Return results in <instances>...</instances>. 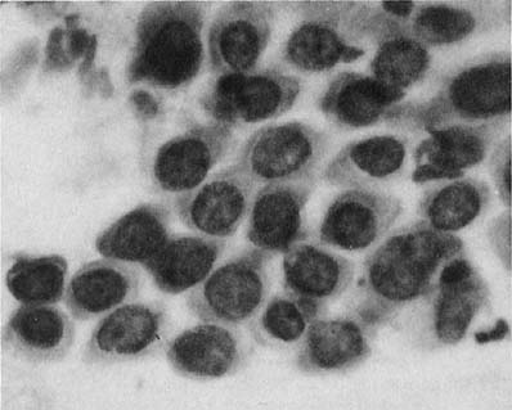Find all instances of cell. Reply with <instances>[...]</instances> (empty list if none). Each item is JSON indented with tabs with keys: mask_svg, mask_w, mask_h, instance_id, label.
<instances>
[{
	"mask_svg": "<svg viewBox=\"0 0 512 410\" xmlns=\"http://www.w3.org/2000/svg\"><path fill=\"white\" fill-rule=\"evenodd\" d=\"M506 124L455 125L429 130L413 151L417 184L462 178L488 159Z\"/></svg>",
	"mask_w": 512,
	"mask_h": 410,
	"instance_id": "cell-14",
	"label": "cell"
},
{
	"mask_svg": "<svg viewBox=\"0 0 512 410\" xmlns=\"http://www.w3.org/2000/svg\"><path fill=\"white\" fill-rule=\"evenodd\" d=\"M375 330L354 317L318 318L308 328L296 354V368L304 375L347 373L372 354Z\"/></svg>",
	"mask_w": 512,
	"mask_h": 410,
	"instance_id": "cell-18",
	"label": "cell"
},
{
	"mask_svg": "<svg viewBox=\"0 0 512 410\" xmlns=\"http://www.w3.org/2000/svg\"><path fill=\"white\" fill-rule=\"evenodd\" d=\"M403 211L402 201L388 192L347 189L327 207L318 237L323 245L338 250H370L392 231Z\"/></svg>",
	"mask_w": 512,
	"mask_h": 410,
	"instance_id": "cell-11",
	"label": "cell"
},
{
	"mask_svg": "<svg viewBox=\"0 0 512 410\" xmlns=\"http://www.w3.org/2000/svg\"><path fill=\"white\" fill-rule=\"evenodd\" d=\"M75 339L73 319L55 305H20L2 332L3 348L34 366L64 362Z\"/></svg>",
	"mask_w": 512,
	"mask_h": 410,
	"instance_id": "cell-19",
	"label": "cell"
},
{
	"mask_svg": "<svg viewBox=\"0 0 512 410\" xmlns=\"http://www.w3.org/2000/svg\"><path fill=\"white\" fill-rule=\"evenodd\" d=\"M275 4L232 2L219 9L208 31L209 69L219 76L254 70L271 42Z\"/></svg>",
	"mask_w": 512,
	"mask_h": 410,
	"instance_id": "cell-10",
	"label": "cell"
},
{
	"mask_svg": "<svg viewBox=\"0 0 512 410\" xmlns=\"http://www.w3.org/2000/svg\"><path fill=\"white\" fill-rule=\"evenodd\" d=\"M511 115L510 53L471 58L447 72L424 101L399 105L389 123L429 132L455 125L507 124Z\"/></svg>",
	"mask_w": 512,
	"mask_h": 410,
	"instance_id": "cell-2",
	"label": "cell"
},
{
	"mask_svg": "<svg viewBox=\"0 0 512 410\" xmlns=\"http://www.w3.org/2000/svg\"><path fill=\"white\" fill-rule=\"evenodd\" d=\"M329 134L289 121L256 130L238 152L236 165L256 186L317 178L330 151Z\"/></svg>",
	"mask_w": 512,
	"mask_h": 410,
	"instance_id": "cell-5",
	"label": "cell"
},
{
	"mask_svg": "<svg viewBox=\"0 0 512 410\" xmlns=\"http://www.w3.org/2000/svg\"><path fill=\"white\" fill-rule=\"evenodd\" d=\"M326 309L282 292L267 300L247 324L251 340L264 349L289 350L302 344L308 328Z\"/></svg>",
	"mask_w": 512,
	"mask_h": 410,
	"instance_id": "cell-27",
	"label": "cell"
},
{
	"mask_svg": "<svg viewBox=\"0 0 512 410\" xmlns=\"http://www.w3.org/2000/svg\"><path fill=\"white\" fill-rule=\"evenodd\" d=\"M491 292L470 261H452L437 286L425 297L424 312L415 319L413 339L428 350L457 345L489 305Z\"/></svg>",
	"mask_w": 512,
	"mask_h": 410,
	"instance_id": "cell-7",
	"label": "cell"
},
{
	"mask_svg": "<svg viewBox=\"0 0 512 410\" xmlns=\"http://www.w3.org/2000/svg\"><path fill=\"white\" fill-rule=\"evenodd\" d=\"M253 345L238 327L202 322L179 333L166 346V360L178 376L217 381L244 371Z\"/></svg>",
	"mask_w": 512,
	"mask_h": 410,
	"instance_id": "cell-13",
	"label": "cell"
},
{
	"mask_svg": "<svg viewBox=\"0 0 512 410\" xmlns=\"http://www.w3.org/2000/svg\"><path fill=\"white\" fill-rule=\"evenodd\" d=\"M255 184L238 166L210 174L196 188L175 196V211L188 229L200 236L227 240L249 215Z\"/></svg>",
	"mask_w": 512,
	"mask_h": 410,
	"instance_id": "cell-12",
	"label": "cell"
},
{
	"mask_svg": "<svg viewBox=\"0 0 512 410\" xmlns=\"http://www.w3.org/2000/svg\"><path fill=\"white\" fill-rule=\"evenodd\" d=\"M271 258L255 247L233 255L191 290L188 310L200 322L247 326L269 299Z\"/></svg>",
	"mask_w": 512,
	"mask_h": 410,
	"instance_id": "cell-6",
	"label": "cell"
},
{
	"mask_svg": "<svg viewBox=\"0 0 512 410\" xmlns=\"http://www.w3.org/2000/svg\"><path fill=\"white\" fill-rule=\"evenodd\" d=\"M206 13L202 2L147 4L137 21L129 83L163 90L190 85L204 66Z\"/></svg>",
	"mask_w": 512,
	"mask_h": 410,
	"instance_id": "cell-3",
	"label": "cell"
},
{
	"mask_svg": "<svg viewBox=\"0 0 512 410\" xmlns=\"http://www.w3.org/2000/svg\"><path fill=\"white\" fill-rule=\"evenodd\" d=\"M488 241L494 255L501 261L503 268L511 270L512 261V222L511 209L498 215L488 227Z\"/></svg>",
	"mask_w": 512,
	"mask_h": 410,
	"instance_id": "cell-31",
	"label": "cell"
},
{
	"mask_svg": "<svg viewBox=\"0 0 512 410\" xmlns=\"http://www.w3.org/2000/svg\"><path fill=\"white\" fill-rule=\"evenodd\" d=\"M317 178L304 182L275 183L255 192L247 215V240L269 256L285 254L308 238L304 211L317 187Z\"/></svg>",
	"mask_w": 512,
	"mask_h": 410,
	"instance_id": "cell-15",
	"label": "cell"
},
{
	"mask_svg": "<svg viewBox=\"0 0 512 410\" xmlns=\"http://www.w3.org/2000/svg\"><path fill=\"white\" fill-rule=\"evenodd\" d=\"M302 93V81L280 69L263 67L219 76L201 106L211 120L235 128L286 114Z\"/></svg>",
	"mask_w": 512,
	"mask_h": 410,
	"instance_id": "cell-8",
	"label": "cell"
},
{
	"mask_svg": "<svg viewBox=\"0 0 512 410\" xmlns=\"http://www.w3.org/2000/svg\"><path fill=\"white\" fill-rule=\"evenodd\" d=\"M69 265L61 255H17L6 285L21 305H56L65 299Z\"/></svg>",
	"mask_w": 512,
	"mask_h": 410,
	"instance_id": "cell-28",
	"label": "cell"
},
{
	"mask_svg": "<svg viewBox=\"0 0 512 410\" xmlns=\"http://www.w3.org/2000/svg\"><path fill=\"white\" fill-rule=\"evenodd\" d=\"M282 273L285 292L326 309L352 286L356 267L345 256L305 238L285 252Z\"/></svg>",
	"mask_w": 512,
	"mask_h": 410,
	"instance_id": "cell-22",
	"label": "cell"
},
{
	"mask_svg": "<svg viewBox=\"0 0 512 410\" xmlns=\"http://www.w3.org/2000/svg\"><path fill=\"white\" fill-rule=\"evenodd\" d=\"M305 20L295 27L282 48V60L303 74H322L341 63H352L365 56V49L349 42L334 21L325 16L304 13Z\"/></svg>",
	"mask_w": 512,
	"mask_h": 410,
	"instance_id": "cell-24",
	"label": "cell"
},
{
	"mask_svg": "<svg viewBox=\"0 0 512 410\" xmlns=\"http://www.w3.org/2000/svg\"><path fill=\"white\" fill-rule=\"evenodd\" d=\"M464 256L460 238L437 232L424 220L395 229L363 263L354 315L372 330L392 323L424 300L443 270Z\"/></svg>",
	"mask_w": 512,
	"mask_h": 410,
	"instance_id": "cell-1",
	"label": "cell"
},
{
	"mask_svg": "<svg viewBox=\"0 0 512 410\" xmlns=\"http://www.w3.org/2000/svg\"><path fill=\"white\" fill-rule=\"evenodd\" d=\"M433 63L430 49L406 34L386 36L377 43L371 75L388 87L406 93L428 76Z\"/></svg>",
	"mask_w": 512,
	"mask_h": 410,
	"instance_id": "cell-29",
	"label": "cell"
},
{
	"mask_svg": "<svg viewBox=\"0 0 512 410\" xmlns=\"http://www.w3.org/2000/svg\"><path fill=\"white\" fill-rule=\"evenodd\" d=\"M141 291L136 264L100 259L84 264L67 283L65 305L78 322H89L134 303Z\"/></svg>",
	"mask_w": 512,
	"mask_h": 410,
	"instance_id": "cell-20",
	"label": "cell"
},
{
	"mask_svg": "<svg viewBox=\"0 0 512 410\" xmlns=\"http://www.w3.org/2000/svg\"><path fill=\"white\" fill-rule=\"evenodd\" d=\"M170 236L168 207L143 204L121 216L100 233L96 249L103 258L145 265L161 250Z\"/></svg>",
	"mask_w": 512,
	"mask_h": 410,
	"instance_id": "cell-25",
	"label": "cell"
},
{
	"mask_svg": "<svg viewBox=\"0 0 512 410\" xmlns=\"http://www.w3.org/2000/svg\"><path fill=\"white\" fill-rule=\"evenodd\" d=\"M410 156L406 137L372 135L345 144L323 169L321 178L332 187L383 191L406 177Z\"/></svg>",
	"mask_w": 512,
	"mask_h": 410,
	"instance_id": "cell-16",
	"label": "cell"
},
{
	"mask_svg": "<svg viewBox=\"0 0 512 410\" xmlns=\"http://www.w3.org/2000/svg\"><path fill=\"white\" fill-rule=\"evenodd\" d=\"M434 183L422 193L417 214L437 232L464 231L491 205L492 191L483 180L462 177Z\"/></svg>",
	"mask_w": 512,
	"mask_h": 410,
	"instance_id": "cell-26",
	"label": "cell"
},
{
	"mask_svg": "<svg viewBox=\"0 0 512 410\" xmlns=\"http://www.w3.org/2000/svg\"><path fill=\"white\" fill-rule=\"evenodd\" d=\"M511 21V2H431L419 3L402 27V33L425 47L456 45L476 35L501 29Z\"/></svg>",
	"mask_w": 512,
	"mask_h": 410,
	"instance_id": "cell-17",
	"label": "cell"
},
{
	"mask_svg": "<svg viewBox=\"0 0 512 410\" xmlns=\"http://www.w3.org/2000/svg\"><path fill=\"white\" fill-rule=\"evenodd\" d=\"M224 249V240L200 234H173L143 267L161 292L179 295L199 286L213 272Z\"/></svg>",
	"mask_w": 512,
	"mask_h": 410,
	"instance_id": "cell-23",
	"label": "cell"
},
{
	"mask_svg": "<svg viewBox=\"0 0 512 410\" xmlns=\"http://www.w3.org/2000/svg\"><path fill=\"white\" fill-rule=\"evenodd\" d=\"M169 314L161 303H130L103 317L83 350L88 367H112L156 357L168 346Z\"/></svg>",
	"mask_w": 512,
	"mask_h": 410,
	"instance_id": "cell-9",
	"label": "cell"
},
{
	"mask_svg": "<svg viewBox=\"0 0 512 410\" xmlns=\"http://www.w3.org/2000/svg\"><path fill=\"white\" fill-rule=\"evenodd\" d=\"M511 135L500 139L489 153V173L498 196L507 209H511Z\"/></svg>",
	"mask_w": 512,
	"mask_h": 410,
	"instance_id": "cell-30",
	"label": "cell"
},
{
	"mask_svg": "<svg viewBox=\"0 0 512 410\" xmlns=\"http://www.w3.org/2000/svg\"><path fill=\"white\" fill-rule=\"evenodd\" d=\"M406 94L372 75L343 71L323 90L318 107L332 125L350 132L389 121Z\"/></svg>",
	"mask_w": 512,
	"mask_h": 410,
	"instance_id": "cell-21",
	"label": "cell"
},
{
	"mask_svg": "<svg viewBox=\"0 0 512 410\" xmlns=\"http://www.w3.org/2000/svg\"><path fill=\"white\" fill-rule=\"evenodd\" d=\"M139 164L156 192L178 196L200 186L232 146L233 129L187 112L143 120Z\"/></svg>",
	"mask_w": 512,
	"mask_h": 410,
	"instance_id": "cell-4",
	"label": "cell"
}]
</instances>
